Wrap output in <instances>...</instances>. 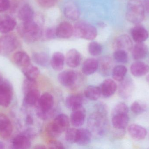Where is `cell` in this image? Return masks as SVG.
Listing matches in <instances>:
<instances>
[{
	"label": "cell",
	"mask_w": 149,
	"mask_h": 149,
	"mask_svg": "<svg viewBox=\"0 0 149 149\" xmlns=\"http://www.w3.org/2000/svg\"><path fill=\"white\" fill-rule=\"evenodd\" d=\"M131 36L133 40L136 43H143L149 37L147 30L143 26L137 25L131 30Z\"/></svg>",
	"instance_id": "obj_15"
},
{
	"label": "cell",
	"mask_w": 149,
	"mask_h": 149,
	"mask_svg": "<svg viewBox=\"0 0 149 149\" xmlns=\"http://www.w3.org/2000/svg\"><path fill=\"white\" fill-rule=\"evenodd\" d=\"M54 104L53 96L49 93L46 92L40 96L37 104V109L42 111H49L53 109Z\"/></svg>",
	"instance_id": "obj_11"
},
{
	"label": "cell",
	"mask_w": 149,
	"mask_h": 149,
	"mask_svg": "<svg viewBox=\"0 0 149 149\" xmlns=\"http://www.w3.org/2000/svg\"><path fill=\"white\" fill-rule=\"evenodd\" d=\"M18 17L23 22L33 21L35 17L33 9L29 4H24L19 10Z\"/></svg>",
	"instance_id": "obj_23"
},
{
	"label": "cell",
	"mask_w": 149,
	"mask_h": 149,
	"mask_svg": "<svg viewBox=\"0 0 149 149\" xmlns=\"http://www.w3.org/2000/svg\"><path fill=\"white\" fill-rule=\"evenodd\" d=\"M121 82L118 89L119 94L123 99H128L132 97L134 90V82L131 79L129 78L124 79Z\"/></svg>",
	"instance_id": "obj_8"
},
{
	"label": "cell",
	"mask_w": 149,
	"mask_h": 149,
	"mask_svg": "<svg viewBox=\"0 0 149 149\" xmlns=\"http://www.w3.org/2000/svg\"><path fill=\"white\" fill-rule=\"evenodd\" d=\"M3 79H3V77L2 74L0 72V83L3 80Z\"/></svg>",
	"instance_id": "obj_51"
},
{
	"label": "cell",
	"mask_w": 149,
	"mask_h": 149,
	"mask_svg": "<svg viewBox=\"0 0 149 149\" xmlns=\"http://www.w3.org/2000/svg\"><path fill=\"white\" fill-rule=\"evenodd\" d=\"M32 59L35 64L40 66H47L49 64V56L45 52H36L33 53Z\"/></svg>",
	"instance_id": "obj_34"
},
{
	"label": "cell",
	"mask_w": 149,
	"mask_h": 149,
	"mask_svg": "<svg viewBox=\"0 0 149 149\" xmlns=\"http://www.w3.org/2000/svg\"><path fill=\"white\" fill-rule=\"evenodd\" d=\"M14 63L20 67H25L31 64V59L28 54L24 52L18 51L13 56Z\"/></svg>",
	"instance_id": "obj_26"
},
{
	"label": "cell",
	"mask_w": 149,
	"mask_h": 149,
	"mask_svg": "<svg viewBox=\"0 0 149 149\" xmlns=\"http://www.w3.org/2000/svg\"><path fill=\"white\" fill-rule=\"evenodd\" d=\"M130 136L136 141H141L145 138L147 131L144 128L137 124H132L128 129Z\"/></svg>",
	"instance_id": "obj_18"
},
{
	"label": "cell",
	"mask_w": 149,
	"mask_h": 149,
	"mask_svg": "<svg viewBox=\"0 0 149 149\" xmlns=\"http://www.w3.org/2000/svg\"><path fill=\"white\" fill-rule=\"evenodd\" d=\"M92 136V134L88 129L84 128L78 129L76 143L81 146L87 145L91 142Z\"/></svg>",
	"instance_id": "obj_28"
},
{
	"label": "cell",
	"mask_w": 149,
	"mask_h": 149,
	"mask_svg": "<svg viewBox=\"0 0 149 149\" xmlns=\"http://www.w3.org/2000/svg\"><path fill=\"white\" fill-rule=\"evenodd\" d=\"M31 139L24 133L16 136L12 141V148L26 149L29 148L31 146Z\"/></svg>",
	"instance_id": "obj_14"
},
{
	"label": "cell",
	"mask_w": 149,
	"mask_h": 149,
	"mask_svg": "<svg viewBox=\"0 0 149 149\" xmlns=\"http://www.w3.org/2000/svg\"><path fill=\"white\" fill-rule=\"evenodd\" d=\"M78 134V129L74 128H69L65 133V140L70 143H76Z\"/></svg>",
	"instance_id": "obj_38"
},
{
	"label": "cell",
	"mask_w": 149,
	"mask_h": 149,
	"mask_svg": "<svg viewBox=\"0 0 149 149\" xmlns=\"http://www.w3.org/2000/svg\"><path fill=\"white\" fill-rule=\"evenodd\" d=\"M10 5L9 0H0V12H3L8 9Z\"/></svg>",
	"instance_id": "obj_46"
},
{
	"label": "cell",
	"mask_w": 149,
	"mask_h": 149,
	"mask_svg": "<svg viewBox=\"0 0 149 149\" xmlns=\"http://www.w3.org/2000/svg\"><path fill=\"white\" fill-rule=\"evenodd\" d=\"M25 122H26L27 125H32L33 124V122H34V120H33V117L30 115H27L26 116V119H25Z\"/></svg>",
	"instance_id": "obj_47"
},
{
	"label": "cell",
	"mask_w": 149,
	"mask_h": 149,
	"mask_svg": "<svg viewBox=\"0 0 149 149\" xmlns=\"http://www.w3.org/2000/svg\"><path fill=\"white\" fill-rule=\"evenodd\" d=\"M36 114L37 116L43 120H47L53 116L54 111L53 109L49 111H42L36 109Z\"/></svg>",
	"instance_id": "obj_43"
},
{
	"label": "cell",
	"mask_w": 149,
	"mask_h": 149,
	"mask_svg": "<svg viewBox=\"0 0 149 149\" xmlns=\"http://www.w3.org/2000/svg\"><path fill=\"white\" fill-rule=\"evenodd\" d=\"M148 52V47L143 43H137L132 48V56L136 60H140L146 57Z\"/></svg>",
	"instance_id": "obj_21"
},
{
	"label": "cell",
	"mask_w": 149,
	"mask_h": 149,
	"mask_svg": "<svg viewBox=\"0 0 149 149\" xmlns=\"http://www.w3.org/2000/svg\"><path fill=\"white\" fill-rule=\"evenodd\" d=\"M143 3L145 11L149 13V0H144Z\"/></svg>",
	"instance_id": "obj_48"
},
{
	"label": "cell",
	"mask_w": 149,
	"mask_h": 149,
	"mask_svg": "<svg viewBox=\"0 0 149 149\" xmlns=\"http://www.w3.org/2000/svg\"><path fill=\"white\" fill-rule=\"evenodd\" d=\"M70 120L64 114L58 115L46 128L48 134L52 137H57L63 132L66 131L70 127Z\"/></svg>",
	"instance_id": "obj_3"
},
{
	"label": "cell",
	"mask_w": 149,
	"mask_h": 149,
	"mask_svg": "<svg viewBox=\"0 0 149 149\" xmlns=\"http://www.w3.org/2000/svg\"><path fill=\"white\" fill-rule=\"evenodd\" d=\"M5 148V145L3 142L0 141V149H3Z\"/></svg>",
	"instance_id": "obj_50"
},
{
	"label": "cell",
	"mask_w": 149,
	"mask_h": 149,
	"mask_svg": "<svg viewBox=\"0 0 149 149\" xmlns=\"http://www.w3.org/2000/svg\"><path fill=\"white\" fill-rule=\"evenodd\" d=\"M13 88L11 83L7 80H3L0 83V106L8 107L12 101Z\"/></svg>",
	"instance_id": "obj_6"
},
{
	"label": "cell",
	"mask_w": 149,
	"mask_h": 149,
	"mask_svg": "<svg viewBox=\"0 0 149 149\" xmlns=\"http://www.w3.org/2000/svg\"><path fill=\"white\" fill-rule=\"evenodd\" d=\"M146 80H147V81L149 83V74L147 76V78H146Z\"/></svg>",
	"instance_id": "obj_52"
},
{
	"label": "cell",
	"mask_w": 149,
	"mask_h": 149,
	"mask_svg": "<svg viewBox=\"0 0 149 149\" xmlns=\"http://www.w3.org/2000/svg\"><path fill=\"white\" fill-rule=\"evenodd\" d=\"M22 72L26 78L32 80H36L40 74L39 69L31 64L22 68Z\"/></svg>",
	"instance_id": "obj_32"
},
{
	"label": "cell",
	"mask_w": 149,
	"mask_h": 149,
	"mask_svg": "<svg viewBox=\"0 0 149 149\" xmlns=\"http://www.w3.org/2000/svg\"><path fill=\"white\" fill-rule=\"evenodd\" d=\"M81 59V54L75 49H71L66 54V64L69 67L71 68L78 67L80 64Z\"/></svg>",
	"instance_id": "obj_17"
},
{
	"label": "cell",
	"mask_w": 149,
	"mask_h": 149,
	"mask_svg": "<svg viewBox=\"0 0 149 149\" xmlns=\"http://www.w3.org/2000/svg\"><path fill=\"white\" fill-rule=\"evenodd\" d=\"M129 120L127 114H117L112 115V124L117 129H124Z\"/></svg>",
	"instance_id": "obj_19"
},
{
	"label": "cell",
	"mask_w": 149,
	"mask_h": 149,
	"mask_svg": "<svg viewBox=\"0 0 149 149\" xmlns=\"http://www.w3.org/2000/svg\"><path fill=\"white\" fill-rule=\"evenodd\" d=\"M13 132V126L8 116L0 114V136L4 139L10 137Z\"/></svg>",
	"instance_id": "obj_9"
},
{
	"label": "cell",
	"mask_w": 149,
	"mask_h": 149,
	"mask_svg": "<svg viewBox=\"0 0 149 149\" xmlns=\"http://www.w3.org/2000/svg\"><path fill=\"white\" fill-rule=\"evenodd\" d=\"M56 36L59 38L67 39L74 34V26L69 22L64 21L58 24L56 29Z\"/></svg>",
	"instance_id": "obj_12"
},
{
	"label": "cell",
	"mask_w": 149,
	"mask_h": 149,
	"mask_svg": "<svg viewBox=\"0 0 149 149\" xmlns=\"http://www.w3.org/2000/svg\"><path fill=\"white\" fill-rule=\"evenodd\" d=\"M128 111L127 106L123 102H120L114 108L112 111V115L117 114H128Z\"/></svg>",
	"instance_id": "obj_42"
},
{
	"label": "cell",
	"mask_w": 149,
	"mask_h": 149,
	"mask_svg": "<svg viewBox=\"0 0 149 149\" xmlns=\"http://www.w3.org/2000/svg\"><path fill=\"white\" fill-rule=\"evenodd\" d=\"M113 63L111 59L107 57L102 58L99 61V67L100 72L104 76L108 75L111 72Z\"/></svg>",
	"instance_id": "obj_29"
},
{
	"label": "cell",
	"mask_w": 149,
	"mask_h": 149,
	"mask_svg": "<svg viewBox=\"0 0 149 149\" xmlns=\"http://www.w3.org/2000/svg\"><path fill=\"white\" fill-rule=\"evenodd\" d=\"M40 25L33 21L23 22L18 27V31L22 38L27 43H34L42 37V30Z\"/></svg>",
	"instance_id": "obj_1"
},
{
	"label": "cell",
	"mask_w": 149,
	"mask_h": 149,
	"mask_svg": "<svg viewBox=\"0 0 149 149\" xmlns=\"http://www.w3.org/2000/svg\"><path fill=\"white\" fill-rule=\"evenodd\" d=\"M145 12L143 3L140 0H130L127 6L126 17L130 22L138 24L144 19Z\"/></svg>",
	"instance_id": "obj_2"
},
{
	"label": "cell",
	"mask_w": 149,
	"mask_h": 149,
	"mask_svg": "<svg viewBox=\"0 0 149 149\" xmlns=\"http://www.w3.org/2000/svg\"><path fill=\"white\" fill-rule=\"evenodd\" d=\"M131 73L136 77H141L146 75L149 72V66L143 62L137 61L131 65Z\"/></svg>",
	"instance_id": "obj_22"
},
{
	"label": "cell",
	"mask_w": 149,
	"mask_h": 149,
	"mask_svg": "<svg viewBox=\"0 0 149 149\" xmlns=\"http://www.w3.org/2000/svg\"><path fill=\"white\" fill-rule=\"evenodd\" d=\"M65 59V58L63 53L60 52H56L52 55L51 59V65L55 71H61L64 66Z\"/></svg>",
	"instance_id": "obj_27"
},
{
	"label": "cell",
	"mask_w": 149,
	"mask_h": 149,
	"mask_svg": "<svg viewBox=\"0 0 149 149\" xmlns=\"http://www.w3.org/2000/svg\"><path fill=\"white\" fill-rule=\"evenodd\" d=\"M88 51L92 56H99L102 52V46L97 42L93 41L88 44Z\"/></svg>",
	"instance_id": "obj_37"
},
{
	"label": "cell",
	"mask_w": 149,
	"mask_h": 149,
	"mask_svg": "<svg viewBox=\"0 0 149 149\" xmlns=\"http://www.w3.org/2000/svg\"><path fill=\"white\" fill-rule=\"evenodd\" d=\"M114 48L116 50L129 51L133 48V43L130 38L127 35H122L117 37L113 43Z\"/></svg>",
	"instance_id": "obj_10"
},
{
	"label": "cell",
	"mask_w": 149,
	"mask_h": 149,
	"mask_svg": "<svg viewBox=\"0 0 149 149\" xmlns=\"http://www.w3.org/2000/svg\"><path fill=\"white\" fill-rule=\"evenodd\" d=\"M127 71V70L126 66L123 65L116 66L112 71V77L115 80L121 82L124 79Z\"/></svg>",
	"instance_id": "obj_35"
},
{
	"label": "cell",
	"mask_w": 149,
	"mask_h": 149,
	"mask_svg": "<svg viewBox=\"0 0 149 149\" xmlns=\"http://www.w3.org/2000/svg\"><path fill=\"white\" fill-rule=\"evenodd\" d=\"M117 85L113 80L107 79L103 81L100 87L101 94L105 97H109L115 93Z\"/></svg>",
	"instance_id": "obj_16"
},
{
	"label": "cell",
	"mask_w": 149,
	"mask_h": 149,
	"mask_svg": "<svg viewBox=\"0 0 149 149\" xmlns=\"http://www.w3.org/2000/svg\"><path fill=\"white\" fill-rule=\"evenodd\" d=\"M56 36V29L49 28L45 29L42 31V37L44 40H49L55 38Z\"/></svg>",
	"instance_id": "obj_41"
},
{
	"label": "cell",
	"mask_w": 149,
	"mask_h": 149,
	"mask_svg": "<svg viewBox=\"0 0 149 149\" xmlns=\"http://www.w3.org/2000/svg\"><path fill=\"white\" fill-rule=\"evenodd\" d=\"M74 34L79 38L92 40L97 36L98 32L94 26L86 22L79 21L74 26Z\"/></svg>",
	"instance_id": "obj_4"
},
{
	"label": "cell",
	"mask_w": 149,
	"mask_h": 149,
	"mask_svg": "<svg viewBox=\"0 0 149 149\" xmlns=\"http://www.w3.org/2000/svg\"><path fill=\"white\" fill-rule=\"evenodd\" d=\"M40 97V92L37 88L31 90L24 94V105L28 106L36 105Z\"/></svg>",
	"instance_id": "obj_25"
},
{
	"label": "cell",
	"mask_w": 149,
	"mask_h": 149,
	"mask_svg": "<svg viewBox=\"0 0 149 149\" xmlns=\"http://www.w3.org/2000/svg\"><path fill=\"white\" fill-rule=\"evenodd\" d=\"M114 58L118 63L125 64L128 61L127 52L123 50H116L114 53Z\"/></svg>",
	"instance_id": "obj_39"
},
{
	"label": "cell",
	"mask_w": 149,
	"mask_h": 149,
	"mask_svg": "<svg viewBox=\"0 0 149 149\" xmlns=\"http://www.w3.org/2000/svg\"><path fill=\"white\" fill-rule=\"evenodd\" d=\"M131 111L135 114H141L147 110V106L141 101H136L133 102L130 107Z\"/></svg>",
	"instance_id": "obj_36"
},
{
	"label": "cell",
	"mask_w": 149,
	"mask_h": 149,
	"mask_svg": "<svg viewBox=\"0 0 149 149\" xmlns=\"http://www.w3.org/2000/svg\"><path fill=\"white\" fill-rule=\"evenodd\" d=\"M65 15L68 19L75 21L80 16V12L76 4L72 2H69L66 3L64 9Z\"/></svg>",
	"instance_id": "obj_24"
},
{
	"label": "cell",
	"mask_w": 149,
	"mask_h": 149,
	"mask_svg": "<svg viewBox=\"0 0 149 149\" xmlns=\"http://www.w3.org/2000/svg\"><path fill=\"white\" fill-rule=\"evenodd\" d=\"M82 99L79 95H70L67 96L65 100L66 107L69 109L73 110L82 106Z\"/></svg>",
	"instance_id": "obj_31"
},
{
	"label": "cell",
	"mask_w": 149,
	"mask_h": 149,
	"mask_svg": "<svg viewBox=\"0 0 149 149\" xmlns=\"http://www.w3.org/2000/svg\"><path fill=\"white\" fill-rule=\"evenodd\" d=\"M85 119L86 111L82 106L72 110L70 115V121L72 126L75 127H79L83 125Z\"/></svg>",
	"instance_id": "obj_13"
},
{
	"label": "cell",
	"mask_w": 149,
	"mask_h": 149,
	"mask_svg": "<svg viewBox=\"0 0 149 149\" xmlns=\"http://www.w3.org/2000/svg\"><path fill=\"white\" fill-rule=\"evenodd\" d=\"M35 149H46V147H45V146L44 145H42V144H38V145H36L35 147H34Z\"/></svg>",
	"instance_id": "obj_49"
},
{
	"label": "cell",
	"mask_w": 149,
	"mask_h": 149,
	"mask_svg": "<svg viewBox=\"0 0 149 149\" xmlns=\"http://www.w3.org/2000/svg\"><path fill=\"white\" fill-rule=\"evenodd\" d=\"M16 25L15 20L10 17H7L0 22V32L3 34L12 31Z\"/></svg>",
	"instance_id": "obj_30"
},
{
	"label": "cell",
	"mask_w": 149,
	"mask_h": 149,
	"mask_svg": "<svg viewBox=\"0 0 149 149\" xmlns=\"http://www.w3.org/2000/svg\"><path fill=\"white\" fill-rule=\"evenodd\" d=\"M19 42L14 35L3 36L0 38V55L6 56L13 52L18 47Z\"/></svg>",
	"instance_id": "obj_5"
},
{
	"label": "cell",
	"mask_w": 149,
	"mask_h": 149,
	"mask_svg": "<svg viewBox=\"0 0 149 149\" xmlns=\"http://www.w3.org/2000/svg\"><path fill=\"white\" fill-rule=\"evenodd\" d=\"M84 94L88 99L95 101L100 98L101 94L100 87L95 86H89L85 89Z\"/></svg>",
	"instance_id": "obj_33"
},
{
	"label": "cell",
	"mask_w": 149,
	"mask_h": 149,
	"mask_svg": "<svg viewBox=\"0 0 149 149\" xmlns=\"http://www.w3.org/2000/svg\"><path fill=\"white\" fill-rule=\"evenodd\" d=\"M78 79V74L73 70H65L58 74V80L59 83L67 87H71L74 86L77 82Z\"/></svg>",
	"instance_id": "obj_7"
},
{
	"label": "cell",
	"mask_w": 149,
	"mask_h": 149,
	"mask_svg": "<svg viewBox=\"0 0 149 149\" xmlns=\"http://www.w3.org/2000/svg\"><path fill=\"white\" fill-rule=\"evenodd\" d=\"M58 0H37L38 3L41 7L49 8L55 6Z\"/></svg>",
	"instance_id": "obj_44"
},
{
	"label": "cell",
	"mask_w": 149,
	"mask_h": 149,
	"mask_svg": "<svg viewBox=\"0 0 149 149\" xmlns=\"http://www.w3.org/2000/svg\"><path fill=\"white\" fill-rule=\"evenodd\" d=\"M48 148L63 149H64V145L60 142L57 141H51L48 144Z\"/></svg>",
	"instance_id": "obj_45"
},
{
	"label": "cell",
	"mask_w": 149,
	"mask_h": 149,
	"mask_svg": "<svg viewBox=\"0 0 149 149\" xmlns=\"http://www.w3.org/2000/svg\"><path fill=\"white\" fill-rule=\"evenodd\" d=\"M37 85L36 80H32L26 78L23 83V92L25 94L29 91L37 88Z\"/></svg>",
	"instance_id": "obj_40"
},
{
	"label": "cell",
	"mask_w": 149,
	"mask_h": 149,
	"mask_svg": "<svg viewBox=\"0 0 149 149\" xmlns=\"http://www.w3.org/2000/svg\"><path fill=\"white\" fill-rule=\"evenodd\" d=\"M99 61L95 58H88L82 64L81 70L84 74L90 75L94 73L98 69Z\"/></svg>",
	"instance_id": "obj_20"
}]
</instances>
